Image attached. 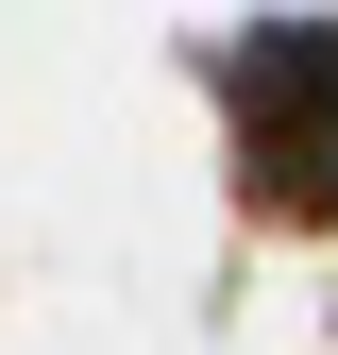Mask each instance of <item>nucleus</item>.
Listing matches in <instances>:
<instances>
[{"instance_id": "nucleus-1", "label": "nucleus", "mask_w": 338, "mask_h": 355, "mask_svg": "<svg viewBox=\"0 0 338 355\" xmlns=\"http://www.w3.org/2000/svg\"><path fill=\"white\" fill-rule=\"evenodd\" d=\"M220 102H237V169L271 220H338V17H254L220 51Z\"/></svg>"}]
</instances>
